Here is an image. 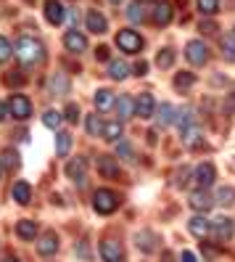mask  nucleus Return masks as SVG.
<instances>
[{"instance_id":"obj_1","label":"nucleus","mask_w":235,"mask_h":262,"mask_svg":"<svg viewBox=\"0 0 235 262\" xmlns=\"http://www.w3.org/2000/svg\"><path fill=\"white\" fill-rule=\"evenodd\" d=\"M13 56L19 58L21 69H27V67H37L40 61L45 58V45H42L37 37L21 35V37L16 40V45H13Z\"/></svg>"},{"instance_id":"obj_2","label":"nucleus","mask_w":235,"mask_h":262,"mask_svg":"<svg viewBox=\"0 0 235 262\" xmlns=\"http://www.w3.org/2000/svg\"><path fill=\"white\" fill-rule=\"evenodd\" d=\"M92 207H96L98 214H111L119 207V193L108 191V188H98L96 196H92Z\"/></svg>"},{"instance_id":"obj_3","label":"nucleus","mask_w":235,"mask_h":262,"mask_svg":"<svg viewBox=\"0 0 235 262\" xmlns=\"http://www.w3.org/2000/svg\"><path fill=\"white\" fill-rule=\"evenodd\" d=\"M116 45L124 53H140L143 51V37H140L135 29H119L116 32Z\"/></svg>"},{"instance_id":"obj_4","label":"nucleus","mask_w":235,"mask_h":262,"mask_svg":"<svg viewBox=\"0 0 235 262\" xmlns=\"http://www.w3.org/2000/svg\"><path fill=\"white\" fill-rule=\"evenodd\" d=\"M8 114L13 119H19V122L29 119V117H32V101H29L27 96H13L8 101Z\"/></svg>"},{"instance_id":"obj_5","label":"nucleus","mask_w":235,"mask_h":262,"mask_svg":"<svg viewBox=\"0 0 235 262\" xmlns=\"http://www.w3.org/2000/svg\"><path fill=\"white\" fill-rule=\"evenodd\" d=\"M209 233L217 241H230L232 233H235V225H232L230 217H214V220H209Z\"/></svg>"},{"instance_id":"obj_6","label":"nucleus","mask_w":235,"mask_h":262,"mask_svg":"<svg viewBox=\"0 0 235 262\" xmlns=\"http://www.w3.org/2000/svg\"><path fill=\"white\" fill-rule=\"evenodd\" d=\"M185 58L191 61L193 67H203L209 61V48L201 40H191V42L185 45Z\"/></svg>"},{"instance_id":"obj_7","label":"nucleus","mask_w":235,"mask_h":262,"mask_svg":"<svg viewBox=\"0 0 235 262\" xmlns=\"http://www.w3.org/2000/svg\"><path fill=\"white\" fill-rule=\"evenodd\" d=\"M66 178L74 183V186H82L85 178H87V162L82 157H74L66 162Z\"/></svg>"},{"instance_id":"obj_8","label":"nucleus","mask_w":235,"mask_h":262,"mask_svg":"<svg viewBox=\"0 0 235 262\" xmlns=\"http://www.w3.org/2000/svg\"><path fill=\"white\" fill-rule=\"evenodd\" d=\"M101 259L103 262H124V249L116 238H103L101 241Z\"/></svg>"},{"instance_id":"obj_9","label":"nucleus","mask_w":235,"mask_h":262,"mask_svg":"<svg viewBox=\"0 0 235 262\" xmlns=\"http://www.w3.org/2000/svg\"><path fill=\"white\" fill-rule=\"evenodd\" d=\"M214 178H217V169H214V164H209V162L198 164L196 172H193V180H196V186H198L201 191H206L212 183H214Z\"/></svg>"},{"instance_id":"obj_10","label":"nucleus","mask_w":235,"mask_h":262,"mask_svg":"<svg viewBox=\"0 0 235 262\" xmlns=\"http://www.w3.org/2000/svg\"><path fill=\"white\" fill-rule=\"evenodd\" d=\"M135 114H137L140 119H151V117L156 114V101H153L151 93H140V96L135 98Z\"/></svg>"},{"instance_id":"obj_11","label":"nucleus","mask_w":235,"mask_h":262,"mask_svg":"<svg viewBox=\"0 0 235 262\" xmlns=\"http://www.w3.org/2000/svg\"><path fill=\"white\" fill-rule=\"evenodd\" d=\"M64 45L69 53H85L87 51V37L82 32H77V29H69L64 35Z\"/></svg>"},{"instance_id":"obj_12","label":"nucleus","mask_w":235,"mask_h":262,"mask_svg":"<svg viewBox=\"0 0 235 262\" xmlns=\"http://www.w3.org/2000/svg\"><path fill=\"white\" fill-rule=\"evenodd\" d=\"M85 27L90 29L92 35H103L106 29H108V21H106V16H103L101 11L92 8V11H87V13H85Z\"/></svg>"},{"instance_id":"obj_13","label":"nucleus","mask_w":235,"mask_h":262,"mask_svg":"<svg viewBox=\"0 0 235 262\" xmlns=\"http://www.w3.org/2000/svg\"><path fill=\"white\" fill-rule=\"evenodd\" d=\"M98 172H101L103 178H108V180H116V178H119V164H116V159L108 157V154H101V157H98Z\"/></svg>"},{"instance_id":"obj_14","label":"nucleus","mask_w":235,"mask_h":262,"mask_svg":"<svg viewBox=\"0 0 235 262\" xmlns=\"http://www.w3.org/2000/svg\"><path fill=\"white\" fill-rule=\"evenodd\" d=\"M58 252V238L56 233H45L40 241H37V254L40 257H53Z\"/></svg>"},{"instance_id":"obj_15","label":"nucleus","mask_w":235,"mask_h":262,"mask_svg":"<svg viewBox=\"0 0 235 262\" xmlns=\"http://www.w3.org/2000/svg\"><path fill=\"white\" fill-rule=\"evenodd\" d=\"M64 13H66V8L61 6L58 0H45V19L51 24H61L64 21Z\"/></svg>"},{"instance_id":"obj_16","label":"nucleus","mask_w":235,"mask_h":262,"mask_svg":"<svg viewBox=\"0 0 235 262\" xmlns=\"http://www.w3.org/2000/svg\"><path fill=\"white\" fill-rule=\"evenodd\" d=\"M114 109H116V117H119V119H130V117L135 114V98L119 96V98L114 101Z\"/></svg>"},{"instance_id":"obj_17","label":"nucleus","mask_w":235,"mask_h":262,"mask_svg":"<svg viewBox=\"0 0 235 262\" xmlns=\"http://www.w3.org/2000/svg\"><path fill=\"white\" fill-rule=\"evenodd\" d=\"M212 204H214V199L206 193V191H193L191 193V207L196 209V212H206V209H212Z\"/></svg>"},{"instance_id":"obj_18","label":"nucleus","mask_w":235,"mask_h":262,"mask_svg":"<svg viewBox=\"0 0 235 262\" xmlns=\"http://www.w3.org/2000/svg\"><path fill=\"white\" fill-rule=\"evenodd\" d=\"M159 238H156V233H151V230H140V233L135 236V244H137V249L140 252H156V244Z\"/></svg>"},{"instance_id":"obj_19","label":"nucleus","mask_w":235,"mask_h":262,"mask_svg":"<svg viewBox=\"0 0 235 262\" xmlns=\"http://www.w3.org/2000/svg\"><path fill=\"white\" fill-rule=\"evenodd\" d=\"M172 6L169 3H159V6H153V13H151V19H153V24H159V27H167L169 21H172Z\"/></svg>"},{"instance_id":"obj_20","label":"nucleus","mask_w":235,"mask_h":262,"mask_svg":"<svg viewBox=\"0 0 235 262\" xmlns=\"http://www.w3.org/2000/svg\"><path fill=\"white\" fill-rule=\"evenodd\" d=\"M13 202L16 204H29L32 202V188H29V183H24V180H19V183H13Z\"/></svg>"},{"instance_id":"obj_21","label":"nucleus","mask_w":235,"mask_h":262,"mask_svg":"<svg viewBox=\"0 0 235 262\" xmlns=\"http://www.w3.org/2000/svg\"><path fill=\"white\" fill-rule=\"evenodd\" d=\"M16 236H19L21 241L37 238V225H35V220H19V223H16Z\"/></svg>"},{"instance_id":"obj_22","label":"nucleus","mask_w":235,"mask_h":262,"mask_svg":"<svg viewBox=\"0 0 235 262\" xmlns=\"http://www.w3.org/2000/svg\"><path fill=\"white\" fill-rule=\"evenodd\" d=\"M187 228H191V233H193L196 238H206V236H209V220L203 217V214H196V217L187 223Z\"/></svg>"},{"instance_id":"obj_23","label":"nucleus","mask_w":235,"mask_h":262,"mask_svg":"<svg viewBox=\"0 0 235 262\" xmlns=\"http://www.w3.org/2000/svg\"><path fill=\"white\" fill-rule=\"evenodd\" d=\"M130 67L124 64V61H108V77H111V80H116V82H122V80H127L130 77Z\"/></svg>"},{"instance_id":"obj_24","label":"nucleus","mask_w":235,"mask_h":262,"mask_svg":"<svg viewBox=\"0 0 235 262\" xmlns=\"http://www.w3.org/2000/svg\"><path fill=\"white\" fill-rule=\"evenodd\" d=\"M114 101H116V96L111 93V90H106V88L96 90V106H98V112H108V109H114Z\"/></svg>"},{"instance_id":"obj_25","label":"nucleus","mask_w":235,"mask_h":262,"mask_svg":"<svg viewBox=\"0 0 235 262\" xmlns=\"http://www.w3.org/2000/svg\"><path fill=\"white\" fill-rule=\"evenodd\" d=\"M175 119H177V109L172 103H161L159 106V125L161 127H169V125H175Z\"/></svg>"},{"instance_id":"obj_26","label":"nucleus","mask_w":235,"mask_h":262,"mask_svg":"<svg viewBox=\"0 0 235 262\" xmlns=\"http://www.w3.org/2000/svg\"><path fill=\"white\" fill-rule=\"evenodd\" d=\"M51 90H53V96H64L69 90V77L64 72H56L53 80H51Z\"/></svg>"},{"instance_id":"obj_27","label":"nucleus","mask_w":235,"mask_h":262,"mask_svg":"<svg viewBox=\"0 0 235 262\" xmlns=\"http://www.w3.org/2000/svg\"><path fill=\"white\" fill-rule=\"evenodd\" d=\"M198 141H201V125H198V122H193V125H187L182 130V143L185 146H196Z\"/></svg>"},{"instance_id":"obj_28","label":"nucleus","mask_w":235,"mask_h":262,"mask_svg":"<svg viewBox=\"0 0 235 262\" xmlns=\"http://www.w3.org/2000/svg\"><path fill=\"white\" fill-rule=\"evenodd\" d=\"M101 138H106V141H119L122 138V122H103Z\"/></svg>"},{"instance_id":"obj_29","label":"nucleus","mask_w":235,"mask_h":262,"mask_svg":"<svg viewBox=\"0 0 235 262\" xmlns=\"http://www.w3.org/2000/svg\"><path fill=\"white\" fill-rule=\"evenodd\" d=\"M214 202H217V204H222V207H235V188H230V186L219 188L217 196H214Z\"/></svg>"},{"instance_id":"obj_30","label":"nucleus","mask_w":235,"mask_h":262,"mask_svg":"<svg viewBox=\"0 0 235 262\" xmlns=\"http://www.w3.org/2000/svg\"><path fill=\"white\" fill-rule=\"evenodd\" d=\"M69 148H72V135L69 133H58L56 135V154L58 157H66Z\"/></svg>"},{"instance_id":"obj_31","label":"nucleus","mask_w":235,"mask_h":262,"mask_svg":"<svg viewBox=\"0 0 235 262\" xmlns=\"http://www.w3.org/2000/svg\"><path fill=\"white\" fill-rule=\"evenodd\" d=\"M61 119H64V114H61V112H56V109H48V112L42 114V125H45V127H51V130H58Z\"/></svg>"},{"instance_id":"obj_32","label":"nucleus","mask_w":235,"mask_h":262,"mask_svg":"<svg viewBox=\"0 0 235 262\" xmlns=\"http://www.w3.org/2000/svg\"><path fill=\"white\" fill-rule=\"evenodd\" d=\"M156 64H159V69H169L172 64H175V51H172V48H161L159 56H156Z\"/></svg>"},{"instance_id":"obj_33","label":"nucleus","mask_w":235,"mask_h":262,"mask_svg":"<svg viewBox=\"0 0 235 262\" xmlns=\"http://www.w3.org/2000/svg\"><path fill=\"white\" fill-rule=\"evenodd\" d=\"M222 58L225 61H235V35H225L222 37Z\"/></svg>"},{"instance_id":"obj_34","label":"nucleus","mask_w":235,"mask_h":262,"mask_svg":"<svg viewBox=\"0 0 235 262\" xmlns=\"http://www.w3.org/2000/svg\"><path fill=\"white\" fill-rule=\"evenodd\" d=\"M3 82H6L8 88H19V85H24V72H21V69H11V72H6Z\"/></svg>"},{"instance_id":"obj_35","label":"nucleus","mask_w":235,"mask_h":262,"mask_svg":"<svg viewBox=\"0 0 235 262\" xmlns=\"http://www.w3.org/2000/svg\"><path fill=\"white\" fill-rule=\"evenodd\" d=\"M19 151H13V148H8L6 154H3V159H0V164H3V169H16L19 167Z\"/></svg>"},{"instance_id":"obj_36","label":"nucleus","mask_w":235,"mask_h":262,"mask_svg":"<svg viewBox=\"0 0 235 262\" xmlns=\"http://www.w3.org/2000/svg\"><path fill=\"white\" fill-rule=\"evenodd\" d=\"M198 11L203 13V16H214V13L219 11V0H196Z\"/></svg>"},{"instance_id":"obj_37","label":"nucleus","mask_w":235,"mask_h":262,"mask_svg":"<svg viewBox=\"0 0 235 262\" xmlns=\"http://www.w3.org/2000/svg\"><path fill=\"white\" fill-rule=\"evenodd\" d=\"M193 82H196V74H193V72H180V74H175V88H180V90L191 88Z\"/></svg>"},{"instance_id":"obj_38","label":"nucleus","mask_w":235,"mask_h":262,"mask_svg":"<svg viewBox=\"0 0 235 262\" xmlns=\"http://www.w3.org/2000/svg\"><path fill=\"white\" fill-rule=\"evenodd\" d=\"M193 122H196V112H193V109H182V112H177L175 125H180L182 130H185L187 125H193Z\"/></svg>"},{"instance_id":"obj_39","label":"nucleus","mask_w":235,"mask_h":262,"mask_svg":"<svg viewBox=\"0 0 235 262\" xmlns=\"http://www.w3.org/2000/svg\"><path fill=\"white\" fill-rule=\"evenodd\" d=\"M85 127H87V135H101L103 122H101V117H98V114H90V117H87V122H85Z\"/></svg>"},{"instance_id":"obj_40","label":"nucleus","mask_w":235,"mask_h":262,"mask_svg":"<svg viewBox=\"0 0 235 262\" xmlns=\"http://www.w3.org/2000/svg\"><path fill=\"white\" fill-rule=\"evenodd\" d=\"M116 154L122 159H135V148H132V143H127V141H119V146H116Z\"/></svg>"},{"instance_id":"obj_41","label":"nucleus","mask_w":235,"mask_h":262,"mask_svg":"<svg viewBox=\"0 0 235 262\" xmlns=\"http://www.w3.org/2000/svg\"><path fill=\"white\" fill-rule=\"evenodd\" d=\"M11 56H13V45L8 42V37L0 35V64H3V61H8Z\"/></svg>"},{"instance_id":"obj_42","label":"nucleus","mask_w":235,"mask_h":262,"mask_svg":"<svg viewBox=\"0 0 235 262\" xmlns=\"http://www.w3.org/2000/svg\"><path fill=\"white\" fill-rule=\"evenodd\" d=\"M127 19H130V21H143V8H140V3H132V6H130Z\"/></svg>"},{"instance_id":"obj_43","label":"nucleus","mask_w":235,"mask_h":262,"mask_svg":"<svg viewBox=\"0 0 235 262\" xmlns=\"http://www.w3.org/2000/svg\"><path fill=\"white\" fill-rule=\"evenodd\" d=\"M66 119L72 122V125H74V122H80V106H77V103L66 106Z\"/></svg>"},{"instance_id":"obj_44","label":"nucleus","mask_w":235,"mask_h":262,"mask_svg":"<svg viewBox=\"0 0 235 262\" xmlns=\"http://www.w3.org/2000/svg\"><path fill=\"white\" fill-rule=\"evenodd\" d=\"M77 257L85 259V262H90V246H87V241H80V244H77Z\"/></svg>"},{"instance_id":"obj_45","label":"nucleus","mask_w":235,"mask_h":262,"mask_svg":"<svg viewBox=\"0 0 235 262\" xmlns=\"http://www.w3.org/2000/svg\"><path fill=\"white\" fill-rule=\"evenodd\" d=\"M201 32L203 35H214L217 32V24L214 21H201Z\"/></svg>"},{"instance_id":"obj_46","label":"nucleus","mask_w":235,"mask_h":262,"mask_svg":"<svg viewBox=\"0 0 235 262\" xmlns=\"http://www.w3.org/2000/svg\"><path fill=\"white\" fill-rule=\"evenodd\" d=\"M146 69H148V64H146V61H137V64L132 67V74H137V77H143V74H146Z\"/></svg>"},{"instance_id":"obj_47","label":"nucleus","mask_w":235,"mask_h":262,"mask_svg":"<svg viewBox=\"0 0 235 262\" xmlns=\"http://www.w3.org/2000/svg\"><path fill=\"white\" fill-rule=\"evenodd\" d=\"M96 58L98 61H106L108 58V48H106V45H98V48H96Z\"/></svg>"},{"instance_id":"obj_48","label":"nucleus","mask_w":235,"mask_h":262,"mask_svg":"<svg viewBox=\"0 0 235 262\" xmlns=\"http://www.w3.org/2000/svg\"><path fill=\"white\" fill-rule=\"evenodd\" d=\"M185 175H187V169L182 167L180 172H177V180H175V186H185Z\"/></svg>"},{"instance_id":"obj_49","label":"nucleus","mask_w":235,"mask_h":262,"mask_svg":"<svg viewBox=\"0 0 235 262\" xmlns=\"http://www.w3.org/2000/svg\"><path fill=\"white\" fill-rule=\"evenodd\" d=\"M182 262H198V257L193 252H182Z\"/></svg>"},{"instance_id":"obj_50","label":"nucleus","mask_w":235,"mask_h":262,"mask_svg":"<svg viewBox=\"0 0 235 262\" xmlns=\"http://www.w3.org/2000/svg\"><path fill=\"white\" fill-rule=\"evenodd\" d=\"M8 117V103H0V122H6Z\"/></svg>"},{"instance_id":"obj_51","label":"nucleus","mask_w":235,"mask_h":262,"mask_svg":"<svg viewBox=\"0 0 235 262\" xmlns=\"http://www.w3.org/2000/svg\"><path fill=\"white\" fill-rule=\"evenodd\" d=\"M164 262H175V259H172V252H164V257H161Z\"/></svg>"},{"instance_id":"obj_52","label":"nucleus","mask_w":235,"mask_h":262,"mask_svg":"<svg viewBox=\"0 0 235 262\" xmlns=\"http://www.w3.org/2000/svg\"><path fill=\"white\" fill-rule=\"evenodd\" d=\"M3 262H19V259H16V257H6Z\"/></svg>"},{"instance_id":"obj_53","label":"nucleus","mask_w":235,"mask_h":262,"mask_svg":"<svg viewBox=\"0 0 235 262\" xmlns=\"http://www.w3.org/2000/svg\"><path fill=\"white\" fill-rule=\"evenodd\" d=\"M108 3H114V6H119V3H122V0H108Z\"/></svg>"},{"instance_id":"obj_54","label":"nucleus","mask_w":235,"mask_h":262,"mask_svg":"<svg viewBox=\"0 0 235 262\" xmlns=\"http://www.w3.org/2000/svg\"><path fill=\"white\" fill-rule=\"evenodd\" d=\"M137 3H151V0H137Z\"/></svg>"},{"instance_id":"obj_55","label":"nucleus","mask_w":235,"mask_h":262,"mask_svg":"<svg viewBox=\"0 0 235 262\" xmlns=\"http://www.w3.org/2000/svg\"><path fill=\"white\" fill-rule=\"evenodd\" d=\"M0 178H3V164H0Z\"/></svg>"}]
</instances>
